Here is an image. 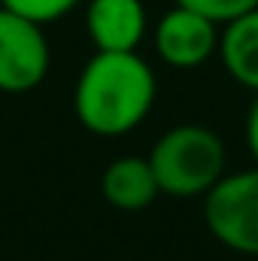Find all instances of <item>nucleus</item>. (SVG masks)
Wrapping results in <instances>:
<instances>
[{"mask_svg":"<svg viewBox=\"0 0 258 261\" xmlns=\"http://www.w3.org/2000/svg\"><path fill=\"white\" fill-rule=\"evenodd\" d=\"M155 103V73L137 52H94L82 67L73 110L82 128L97 137L134 130Z\"/></svg>","mask_w":258,"mask_h":261,"instance_id":"nucleus-1","label":"nucleus"},{"mask_svg":"<svg viewBox=\"0 0 258 261\" xmlns=\"http://www.w3.org/2000/svg\"><path fill=\"white\" fill-rule=\"evenodd\" d=\"M149 164L164 195H207L225 173V143L213 128L179 125L152 146Z\"/></svg>","mask_w":258,"mask_h":261,"instance_id":"nucleus-2","label":"nucleus"},{"mask_svg":"<svg viewBox=\"0 0 258 261\" xmlns=\"http://www.w3.org/2000/svg\"><path fill=\"white\" fill-rule=\"evenodd\" d=\"M203 219L222 246L240 255H258V164L231 176L222 173L207 192Z\"/></svg>","mask_w":258,"mask_h":261,"instance_id":"nucleus-3","label":"nucleus"},{"mask_svg":"<svg viewBox=\"0 0 258 261\" xmlns=\"http://www.w3.org/2000/svg\"><path fill=\"white\" fill-rule=\"evenodd\" d=\"M49 61L52 52L43 24L3 6L0 9V91L24 94L37 88L49 73Z\"/></svg>","mask_w":258,"mask_h":261,"instance_id":"nucleus-4","label":"nucleus"},{"mask_svg":"<svg viewBox=\"0 0 258 261\" xmlns=\"http://www.w3.org/2000/svg\"><path fill=\"white\" fill-rule=\"evenodd\" d=\"M216 28H219L216 21L176 3V9L164 12L158 28H155V52L164 64L179 67V70L200 67L219 49Z\"/></svg>","mask_w":258,"mask_h":261,"instance_id":"nucleus-5","label":"nucleus"},{"mask_svg":"<svg viewBox=\"0 0 258 261\" xmlns=\"http://www.w3.org/2000/svg\"><path fill=\"white\" fill-rule=\"evenodd\" d=\"M85 31L97 52H137L146 34L143 0H88Z\"/></svg>","mask_w":258,"mask_h":261,"instance_id":"nucleus-6","label":"nucleus"},{"mask_svg":"<svg viewBox=\"0 0 258 261\" xmlns=\"http://www.w3.org/2000/svg\"><path fill=\"white\" fill-rule=\"evenodd\" d=\"M100 189H104V197L110 200V206H116L122 213L146 210L161 192L149 158H137V155L116 158L107 167V173L100 179Z\"/></svg>","mask_w":258,"mask_h":261,"instance_id":"nucleus-7","label":"nucleus"},{"mask_svg":"<svg viewBox=\"0 0 258 261\" xmlns=\"http://www.w3.org/2000/svg\"><path fill=\"white\" fill-rule=\"evenodd\" d=\"M219 55L225 70L258 94V6L225 24V34H219Z\"/></svg>","mask_w":258,"mask_h":261,"instance_id":"nucleus-8","label":"nucleus"},{"mask_svg":"<svg viewBox=\"0 0 258 261\" xmlns=\"http://www.w3.org/2000/svg\"><path fill=\"white\" fill-rule=\"evenodd\" d=\"M82 0H3L6 9L37 21V24H49V21H58L64 18L70 9H76Z\"/></svg>","mask_w":258,"mask_h":261,"instance_id":"nucleus-9","label":"nucleus"},{"mask_svg":"<svg viewBox=\"0 0 258 261\" xmlns=\"http://www.w3.org/2000/svg\"><path fill=\"white\" fill-rule=\"evenodd\" d=\"M176 3L186 6V9L200 12L203 18H210L216 24H228V21L252 12L258 6V0H176Z\"/></svg>","mask_w":258,"mask_h":261,"instance_id":"nucleus-10","label":"nucleus"},{"mask_svg":"<svg viewBox=\"0 0 258 261\" xmlns=\"http://www.w3.org/2000/svg\"><path fill=\"white\" fill-rule=\"evenodd\" d=\"M246 143H249V152H252V158L258 164V97L252 103V110H249V116H246Z\"/></svg>","mask_w":258,"mask_h":261,"instance_id":"nucleus-11","label":"nucleus"},{"mask_svg":"<svg viewBox=\"0 0 258 261\" xmlns=\"http://www.w3.org/2000/svg\"><path fill=\"white\" fill-rule=\"evenodd\" d=\"M0 9H3V0H0Z\"/></svg>","mask_w":258,"mask_h":261,"instance_id":"nucleus-12","label":"nucleus"}]
</instances>
